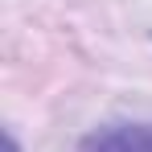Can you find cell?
Wrapping results in <instances>:
<instances>
[{
  "mask_svg": "<svg viewBox=\"0 0 152 152\" xmlns=\"http://www.w3.org/2000/svg\"><path fill=\"white\" fill-rule=\"evenodd\" d=\"M8 152H21V148H17V140H12V136H8Z\"/></svg>",
  "mask_w": 152,
  "mask_h": 152,
  "instance_id": "7a4b0ae2",
  "label": "cell"
},
{
  "mask_svg": "<svg viewBox=\"0 0 152 152\" xmlns=\"http://www.w3.org/2000/svg\"><path fill=\"white\" fill-rule=\"evenodd\" d=\"M82 152H152V124H107L95 127Z\"/></svg>",
  "mask_w": 152,
  "mask_h": 152,
  "instance_id": "6da1fadb",
  "label": "cell"
}]
</instances>
